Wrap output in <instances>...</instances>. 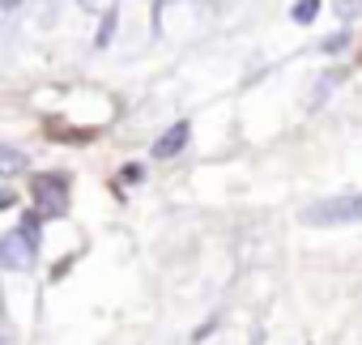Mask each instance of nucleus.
<instances>
[{
  "mask_svg": "<svg viewBox=\"0 0 362 345\" xmlns=\"http://www.w3.org/2000/svg\"><path fill=\"white\" fill-rule=\"evenodd\" d=\"M35 205L47 218L64 214V205H69V180L64 175H35Z\"/></svg>",
  "mask_w": 362,
  "mask_h": 345,
  "instance_id": "f257e3e1",
  "label": "nucleus"
},
{
  "mask_svg": "<svg viewBox=\"0 0 362 345\" xmlns=\"http://www.w3.org/2000/svg\"><path fill=\"white\" fill-rule=\"evenodd\" d=\"M303 218H307V222H315V226H328V222H354V218H362V197H341V201H324V205L307 209Z\"/></svg>",
  "mask_w": 362,
  "mask_h": 345,
  "instance_id": "f03ea898",
  "label": "nucleus"
},
{
  "mask_svg": "<svg viewBox=\"0 0 362 345\" xmlns=\"http://www.w3.org/2000/svg\"><path fill=\"white\" fill-rule=\"evenodd\" d=\"M184 145H188V124H175V128L153 145V153H158V158H170V153H179Z\"/></svg>",
  "mask_w": 362,
  "mask_h": 345,
  "instance_id": "7ed1b4c3",
  "label": "nucleus"
},
{
  "mask_svg": "<svg viewBox=\"0 0 362 345\" xmlns=\"http://www.w3.org/2000/svg\"><path fill=\"white\" fill-rule=\"evenodd\" d=\"M315 13H320V0H298V5H294V22H303V26H307Z\"/></svg>",
  "mask_w": 362,
  "mask_h": 345,
  "instance_id": "20e7f679",
  "label": "nucleus"
}]
</instances>
